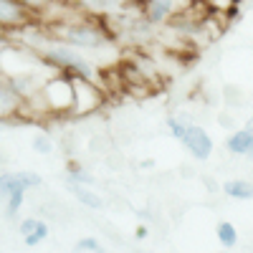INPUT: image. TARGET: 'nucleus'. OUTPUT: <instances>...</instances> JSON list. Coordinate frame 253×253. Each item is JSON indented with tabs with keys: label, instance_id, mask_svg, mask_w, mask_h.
<instances>
[{
	"label": "nucleus",
	"instance_id": "nucleus-4",
	"mask_svg": "<svg viewBox=\"0 0 253 253\" xmlns=\"http://www.w3.org/2000/svg\"><path fill=\"white\" fill-rule=\"evenodd\" d=\"M43 91L48 94V104H51V109H74V79L71 74L63 71V76L58 79H51Z\"/></svg>",
	"mask_w": 253,
	"mask_h": 253
},
{
	"label": "nucleus",
	"instance_id": "nucleus-6",
	"mask_svg": "<svg viewBox=\"0 0 253 253\" xmlns=\"http://www.w3.org/2000/svg\"><path fill=\"white\" fill-rule=\"evenodd\" d=\"M43 182L38 172H3L0 175V198H8L18 190H31Z\"/></svg>",
	"mask_w": 253,
	"mask_h": 253
},
{
	"label": "nucleus",
	"instance_id": "nucleus-9",
	"mask_svg": "<svg viewBox=\"0 0 253 253\" xmlns=\"http://www.w3.org/2000/svg\"><path fill=\"white\" fill-rule=\"evenodd\" d=\"M69 190H71V195H74L81 205H86V208H91V210H101V208H104L101 198H99L96 193H91V185H81V182L69 180Z\"/></svg>",
	"mask_w": 253,
	"mask_h": 253
},
{
	"label": "nucleus",
	"instance_id": "nucleus-21",
	"mask_svg": "<svg viewBox=\"0 0 253 253\" xmlns=\"http://www.w3.org/2000/svg\"><path fill=\"white\" fill-rule=\"evenodd\" d=\"M23 3H26V5H31L33 10H38V8H43V5H48L51 0H23Z\"/></svg>",
	"mask_w": 253,
	"mask_h": 253
},
{
	"label": "nucleus",
	"instance_id": "nucleus-11",
	"mask_svg": "<svg viewBox=\"0 0 253 253\" xmlns=\"http://www.w3.org/2000/svg\"><path fill=\"white\" fill-rule=\"evenodd\" d=\"M223 193L233 200H253V182L248 180H225Z\"/></svg>",
	"mask_w": 253,
	"mask_h": 253
},
{
	"label": "nucleus",
	"instance_id": "nucleus-23",
	"mask_svg": "<svg viewBox=\"0 0 253 253\" xmlns=\"http://www.w3.org/2000/svg\"><path fill=\"white\" fill-rule=\"evenodd\" d=\"M246 129H248V132H253V117H251V119L246 122Z\"/></svg>",
	"mask_w": 253,
	"mask_h": 253
},
{
	"label": "nucleus",
	"instance_id": "nucleus-14",
	"mask_svg": "<svg viewBox=\"0 0 253 253\" xmlns=\"http://www.w3.org/2000/svg\"><path fill=\"white\" fill-rule=\"evenodd\" d=\"M26 193L28 190H18V193L5 198V218H15L20 213V208H23V203H26Z\"/></svg>",
	"mask_w": 253,
	"mask_h": 253
},
{
	"label": "nucleus",
	"instance_id": "nucleus-3",
	"mask_svg": "<svg viewBox=\"0 0 253 253\" xmlns=\"http://www.w3.org/2000/svg\"><path fill=\"white\" fill-rule=\"evenodd\" d=\"M182 147L193 155L195 160L205 162L210 160V155H213V137H210L200 124H193V122H187L185 126V134H182Z\"/></svg>",
	"mask_w": 253,
	"mask_h": 253
},
{
	"label": "nucleus",
	"instance_id": "nucleus-17",
	"mask_svg": "<svg viewBox=\"0 0 253 253\" xmlns=\"http://www.w3.org/2000/svg\"><path fill=\"white\" fill-rule=\"evenodd\" d=\"M76 251H81V253H99V251H101V241L94 238V236L79 238V241H76Z\"/></svg>",
	"mask_w": 253,
	"mask_h": 253
},
{
	"label": "nucleus",
	"instance_id": "nucleus-12",
	"mask_svg": "<svg viewBox=\"0 0 253 253\" xmlns=\"http://www.w3.org/2000/svg\"><path fill=\"white\" fill-rule=\"evenodd\" d=\"M215 238L223 248H236L238 246V230L233 223H228V220H220L215 225Z\"/></svg>",
	"mask_w": 253,
	"mask_h": 253
},
{
	"label": "nucleus",
	"instance_id": "nucleus-10",
	"mask_svg": "<svg viewBox=\"0 0 253 253\" xmlns=\"http://www.w3.org/2000/svg\"><path fill=\"white\" fill-rule=\"evenodd\" d=\"M18 104H20V94L10 86V81H8V79L0 81V117L15 112Z\"/></svg>",
	"mask_w": 253,
	"mask_h": 253
},
{
	"label": "nucleus",
	"instance_id": "nucleus-22",
	"mask_svg": "<svg viewBox=\"0 0 253 253\" xmlns=\"http://www.w3.org/2000/svg\"><path fill=\"white\" fill-rule=\"evenodd\" d=\"M152 165H155L152 160H142V167H144V170H150V167H152Z\"/></svg>",
	"mask_w": 253,
	"mask_h": 253
},
{
	"label": "nucleus",
	"instance_id": "nucleus-20",
	"mask_svg": "<svg viewBox=\"0 0 253 253\" xmlns=\"http://www.w3.org/2000/svg\"><path fill=\"white\" fill-rule=\"evenodd\" d=\"M147 236H150V228H147V225H137V230H134V238H137V241H144Z\"/></svg>",
	"mask_w": 253,
	"mask_h": 253
},
{
	"label": "nucleus",
	"instance_id": "nucleus-13",
	"mask_svg": "<svg viewBox=\"0 0 253 253\" xmlns=\"http://www.w3.org/2000/svg\"><path fill=\"white\" fill-rule=\"evenodd\" d=\"M48 233H51V228H48L43 220H38L36 230H31V233H26V236H23V246L36 248V246H41V243H43V241L48 238Z\"/></svg>",
	"mask_w": 253,
	"mask_h": 253
},
{
	"label": "nucleus",
	"instance_id": "nucleus-19",
	"mask_svg": "<svg viewBox=\"0 0 253 253\" xmlns=\"http://www.w3.org/2000/svg\"><path fill=\"white\" fill-rule=\"evenodd\" d=\"M36 225H38V220H36V218H26V220H20V225H18L20 236H26V233H31V230H36Z\"/></svg>",
	"mask_w": 253,
	"mask_h": 253
},
{
	"label": "nucleus",
	"instance_id": "nucleus-18",
	"mask_svg": "<svg viewBox=\"0 0 253 253\" xmlns=\"http://www.w3.org/2000/svg\"><path fill=\"white\" fill-rule=\"evenodd\" d=\"M185 126H187V122H182V119H177V117H170L167 119V129H170V134L180 142L182 139V134H185Z\"/></svg>",
	"mask_w": 253,
	"mask_h": 253
},
{
	"label": "nucleus",
	"instance_id": "nucleus-24",
	"mask_svg": "<svg viewBox=\"0 0 253 253\" xmlns=\"http://www.w3.org/2000/svg\"><path fill=\"white\" fill-rule=\"evenodd\" d=\"M137 3H139V0H137Z\"/></svg>",
	"mask_w": 253,
	"mask_h": 253
},
{
	"label": "nucleus",
	"instance_id": "nucleus-15",
	"mask_svg": "<svg viewBox=\"0 0 253 253\" xmlns=\"http://www.w3.org/2000/svg\"><path fill=\"white\" fill-rule=\"evenodd\" d=\"M66 172H69V180H74V182H81V185H91L94 182L91 172H86L79 162H69L66 165Z\"/></svg>",
	"mask_w": 253,
	"mask_h": 253
},
{
	"label": "nucleus",
	"instance_id": "nucleus-16",
	"mask_svg": "<svg viewBox=\"0 0 253 253\" xmlns=\"http://www.w3.org/2000/svg\"><path fill=\"white\" fill-rule=\"evenodd\" d=\"M31 147H33V152H38V155H51V152H53V142H51V137H46V134L33 137Z\"/></svg>",
	"mask_w": 253,
	"mask_h": 253
},
{
	"label": "nucleus",
	"instance_id": "nucleus-5",
	"mask_svg": "<svg viewBox=\"0 0 253 253\" xmlns=\"http://www.w3.org/2000/svg\"><path fill=\"white\" fill-rule=\"evenodd\" d=\"M36 10L23 0H0V26L3 28H26L31 26Z\"/></svg>",
	"mask_w": 253,
	"mask_h": 253
},
{
	"label": "nucleus",
	"instance_id": "nucleus-7",
	"mask_svg": "<svg viewBox=\"0 0 253 253\" xmlns=\"http://www.w3.org/2000/svg\"><path fill=\"white\" fill-rule=\"evenodd\" d=\"M144 18L150 20L152 26H162L167 18H170L177 8V0H139Z\"/></svg>",
	"mask_w": 253,
	"mask_h": 253
},
{
	"label": "nucleus",
	"instance_id": "nucleus-2",
	"mask_svg": "<svg viewBox=\"0 0 253 253\" xmlns=\"http://www.w3.org/2000/svg\"><path fill=\"white\" fill-rule=\"evenodd\" d=\"M43 58L51 66H58L66 74H76V76H84V79H91L96 81V63L89 61L84 53H79V48L69 46V43H58V46H48L43 51Z\"/></svg>",
	"mask_w": 253,
	"mask_h": 253
},
{
	"label": "nucleus",
	"instance_id": "nucleus-1",
	"mask_svg": "<svg viewBox=\"0 0 253 253\" xmlns=\"http://www.w3.org/2000/svg\"><path fill=\"white\" fill-rule=\"evenodd\" d=\"M58 41L79 48V51L99 53V51L112 46V33L101 23H96V20H86V23H63Z\"/></svg>",
	"mask_w": 253,
	"mask_h": 253
},
{
	"label": "nucleus",
	"instance_id": "nucleus-8",
	"mask_svg": "<svg viewBox=\"0 0 253 253\" xmlns=\"http://www.w3.org/2000/svg\"><path fill=\"white\" fill-rule=\"evenodd\" d=\"M225 150L230 155H238V157H248L253 152V132H248L246 126L243 129H236L225 139Z\"/></svg>",
	"mask_w": 253,
	"mask_h": 253
}]
</instances>
